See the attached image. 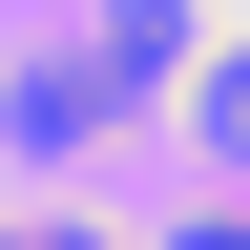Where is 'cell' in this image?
Masks as SVG:
<instances>
[{"instance_id": "obj_1", "label": "cell", "mask_w": 250, "mask_h": 250, "mask_svg": "<svg viewBox=\"0 0 250 250\" xmlns=\"http://www.w3.org/2000/svg\"><path fill=\"white\" fill-rule=\"evenodd\" d=\"M0 250H83V229H0Z\"/></svg>"}]
</instances>
